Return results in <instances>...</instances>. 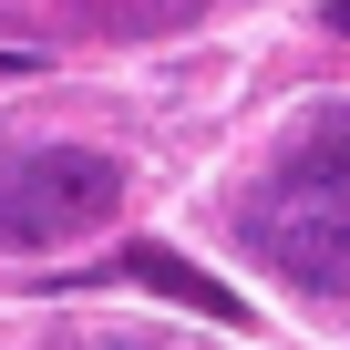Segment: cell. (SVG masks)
Segmentation results:
<instances>
[{"label": "cell", "instance_id": "7a4b0ae2", "mask_svg": "<svg viewBox=\"0 0 350 350\" xmlns=\"http://www.w3.org/2000/svg\"><path fill=\"white\" fill-rule=\"evenodd\" d=\"M124 206V165L93 144H0V247H72Z\"/></svg>", "mask_w": 350, "mask_h": 350}, {"label": "cell", "instance_id": "5b68a950", "mask_svg": "<svg viewBox=\"0 0 350 350\" xmlns=\"http://www.w3.org/2000/svg\"><path fill=\"white\" fill-rule=\"evenodd\" d=\"M103 11H134V21H144V11H165V0H103Z\"/></svg>", "mask_w": 350, "mask_h": 350}, {"label": "cell", "instance_id": "3957f363", "mask_svg": "<svg viewBox=\"0 0 350 350\" xmlns=\"http://www.w3.org/2000/svg\"><path fill=\"white\" fill-rule=\"evenodd\" d=\"M113 278H134V288H154V299H175V309H196V319H217V329H247V299H237L227 278L186 268V258L154 247V237H134V247L113 258Z\"/></svg>", "mask_w": 350, "mask_h": 350}, {"label": "cell", "instance_id": "8992f818", "mask_svg": "<svg viewBox=\"0 0 350 350\" xmlns=\"http://www.w3.org/2000/svg\"><path fill=\"white\" fill-rule=\"evenodd\" d=\"M319 11H329V31H350V0H319Z\"/></svg>", "mask_w": 350, "mask_h": 350}, {"label": "cell", "instance_id": "277c9868", "mask_svg": "<svg viewBox=\"0 0 350 350\" xmlns=\"http://www.w3.org/2000/svg\"><path fill=\"white\" fill-rule=\"evenodd\" d=\"M0 72H42V52H31V42H21V52H11V42H0Z\"/></svg>", "mask_w": 350, "mask_h": 350}, {"label": "cell", "instance_id": "6da1fadb", "mask_svg": "<svg viewBox=\"0 0 350 350\" xmlns=\"http://www.w3.org/2000/svg\"><path fill=\"white\" fill-rule=\"evenodd\" d=\"M237 237L309 299H350V103H319L278 165L268 186L237 206Z\"/></svg>", "mask_w": 350, "mask_h": 350}]
</instances>
